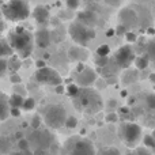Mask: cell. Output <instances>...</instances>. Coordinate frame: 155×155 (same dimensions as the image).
<instances>
[{"instance_id": "cell-13", "label": "cell", "mask_w": 155, "mask_h": 155, "mask_svg": "<svg viewBox=\"0 0 155 155\" xmlns=\"http://www.w3.org/2000/svg\"><path fill=\"white\" fill-rule=\"evenodd\" d=\"M120 21L124 27H127V29H129V27L135 26L137 22V15L136 12H135L134 10H129V8H127V10H123L120 12Z\"/></svg>"}, {"instance_id": "cell-49", "label": "cell", "mask_w": 155, "mask_h": 155, "mask_svg": "<svg viewBox=\"0 0 155 155\" xmlns=\"http://www.w3.org/2000/svg\"><path fill=\"white\" fill-rule=\"evenodd\" d=\"M3 30H4V22H2V21H0V33H2Z\"/></svg>"}, {"instance_id": "cell-45", "label": "cell", "mask_w": 155, "mask_h": 155, "mask_svg": "<svg viewBox=\"0 0 155 155\" xmlns=\"http://www.w3.org/2000/svg\"><path fill=\"white\" fill-rule=\"evenodd\" d=\"M97 82H98V88H105L106 87V82H105V80H98L97 79Z\"/></svg>"}, {"instance_id": "cell-3", "label": "cell", "mask_w": 155, "mask_h": 155, "mask_svg": "<svg viewBox=\"0 0 155 155\" xmlns=\"http://www.w3.org/2000/svg\"><path fill=\"white\" fill-rule=\"evenodd\" d=\"M2 12L5 19L11 22H21L29 18L30 5L29 3L15 0V2H7L2 4Z\"/></svg>"}, {"instance_id": "cell-56", "label": "cell", "mask_w": 155, "mask_h": 155, "mask_svg": "<svg viewBox=\"0 0 155 155\" xmlns=\"http://www.w3.org/2000/svg\"><path fill=\"white\" fill-rule=\"evenodd\" d=\"M127 155H136V153H128Z\"/></svg>"}, {"instance_id": "cell-55", "label": "cell", "mask_w": 155, "mask_h": 155, "mask_svg": "<svg viewBox=\"0 0 155 155\" xmlns=\"http://www.w3.org/2000/svg\"><path fill=\"white\" fill-rule=\"evenodd\" d=\"M151 136H153V137H154V140H155V129L153 131V135H151Z\"/></svg>"}, {"instance_id": "cell-15", "label": "cell", "mask_w": 155, "mask_h": 155, "mask_svg": "<svg viewBox=\"0 0 155 155\" xmlns=\"http://www.w3.org/2000/svg\"><path fill=\"white\" fill-rule=\"evenodd\" d=\"M33 16L37 21V23L40 25H45L49 21V11L45 5H37L33 11Z\"/></svg>"}, {"instance_id": "cell-12", "label": "cell", "mask_w": 155, "mask_h": 155, "mask_svg": "<svg viewBox=\"0 0 155 155\" xmlns=\"http://www.w3.org/2000/svg\"><path fill=\"white\" fill-rule=\"evenodd\" d=\"M78 22H80L82 25L87 27H91L94 29V26L97 25L98 22V16L94 11H90V10H86V11H82V12L78 14Z\"/></svg>"}, {"instance_id": "cell-9", "label": "cell", "mask_w": 155, "mask_h": 155, "mask_svg": "<svg viewBox=\"0 0 155 155\" xmlns=\"http://www.w3.org/2000/svg\"><path fill=\"white\" fill-rule=\"evenodd\" d=\"M97 72L93 68L86 67L84 71H82L80 74H78L76 76V84L80 86V88H88V86L94 84L97 82Z\"/></svg>"}, {"instance_id": "cell-27", "label": "cell", "mask_w": 155, "mask_h": 155, "mask_svg": "<svg viewBox=\"0 0 155 155\" xmlns=\"http://www.w3.org/2000/svg\"><path fill=\"white\" fill-rule=\"evenodd\" d=\"M143 143H144L146 147L155 150V140H154V137L151 136V135H146V136L143 137Z\"/></svg>"}, {"instance_id": "cell-26", "label": "cell", "mask_w": 155, "mask_h": 155, "mask_svg": "<svg viewBox=\"0 0 155 155\" xmlns=\"http://www.w3.org/2000/svg\"><path fill=\"white\" fill-rule=\"evenodd\" d=\"M148 60H155V41H151L147 45V54Z\"/></svg>"}, {"instance_id": "cell-25", "label": "cell", "mask_w": 155, "mask_h": 155, "mask_svg": "<svg viewBox=\"0 0 155 155\" xmlns=\"http://www.w3.org/2000/svg\"><path fill=\"white\" fill-rule=\"evenodd\" d=\"M79 86L76 84V83H71L70 86H67L65 87V91H67V94L71 97V98H75V97L78 95V93H79Z\"/></svg>"}, {"instance_id": "cell-48", "label": "cell", "mask_w": 155, "mask_h": 155, "mask_svg": "<svg viewBox=\"0 0 155 155\" xmlns=\"http://www.w3.org/2000/svg\"><path fill=\"white\" fill-rule=\"evenodd\" d=\"M120 112H121V113H129V107H128V106H125V107H121V109H120Z\"/></svg>"}, {"instance_id": "cell-14", "label": "cell", "mask_w": 155, "mask_h": 155, "mask_svg": "<svg viewBox=\"0 0 155 155\" xmlns=\"http://www.w3.org/2000/svg\"><path fill=\"white\" fill-rule=\"evenodd\" d=\"M68 59L71 61H79L82 63L83 60L87 59V51L83 49L82 46H72L68 51Z\"/></svg>"}, {"instance_id": "cell-23", "label": "cell", "mask_w": 155, "mask_h": 155, "mask_svg": "<svg viewBox=\"0 0 155 155\" xmlns=\"http://www.w3.org/2000/svg\"><path fill=\"white\" fill-rule=\"evenodd\" d=\"M98 155H121V153L116 147H104L98 151Z\"/></svg>"}, {"instance_id": "cell-51", "label": "cell", "mask_w": 155, "mask_h": 155, "mask_svg": "<svg viewBox=\"0 0 155 155\" xmlns=\"http://www.w3.org/2000/svg\"><path fill=\"white\" fill-rule=\"evenodd\" d=\"M147 31H148V33H150V34H155V30L153 29V27H150V29H148V30H147Z\"/></svg>"}, {"instance_id": "cell-58", "label": "cell", "mask_w": 155, "mask_h": 155, "mask_svg": "<svg viewBox=\"0 0 155 155\" xmlns=\"http://www.w3.org/2000/svg\"><path fill=\"white\" fill-rule=\"evenodd\" d=\"M15 155H23V153H18V154H15Z\"/></svg>"}, {"instance_id": "cell-42", "label": "cell", "mask_w": 155, "mask_h": 155, "mask_svg": "<svg viewBox=\"0 0 155 155\" xmlns=\"http://www.w3.org/2000/svg\"><path fill=\"white\" fill-rule=\"evenodd\" d=\"M84 70H86V65L83 64V63H79V64H78V67H76V72L80 74L82 71H84Z\"/></svg>"}, {"instance_id": "cell-34", "label": "cell", "mask_w": 155, "mask_h": 155, "mask_svg": "<svg viewBox=\"0 0 155 155\" xmlns=\"http://www.w3.org/2000/svg\"><path fill=\"white\" fill-rule=\"evenodd\" d=\"M105 121H106V123H117L118 114L117 113H109V114H106V117H105Z\"/></svg>"}, {"instance_id": "cell-28", "label": "cell", "mask_w": 155, "mask_h": 155, "mask_svg": "<svg viewBox=\"0 0 155 155\" xmlns=\"http://www.w3.org/2000/svg\"><path fill=\"white\" fill-rule=\"evenodd\" d=\"M146 106L148 109H154L155 110V94H148L146 97Z\"/></svg>"}, {"instance_id": "cell-40", "label": "cell", "mask_w": 155, "mask_h": 155, "mask_svg": "<svg viewBox=\"0 0 155 155\" xmlns=\"http://www.w3.org/2000/svg\"><path fill=\"white\" fill-rule=\"evenodd\" d=\"M10 80L12 83H21V76H19L18 74H14V75L10 78Z\"/></svg>"}, {"instance_id": "cell-2", "label": "cell", "mask_w": 155, "mask_h": 155, "mask_svg": "<svg viewBox=\"0 0 155 155\" xmlns=\"http://www.w3.org/2000/svg\"><path fill=\"white\" fill-rule=\"evenodd\" d=\"M72 99L78 110L87 114H95L102 109V99L98 91L91 88H80L78 95Z\"/></svg>"}, {"instance_id": "cell-41", "label": "cell", "mask_w": 155, "mask_h": 155, "mask_svg": "<svg viewBox=\"0 0 155 155\" xmlns=\"http://www.w3.org/2000/svg\"><path fill=\"white\" fill-rule=\"evenodd\" d=\"M35 65H37L38 70H42V68H45V61L44 60H37V63H35Z\"/></svg>"}, {"instance_id": "cell-36", "label": "cell", "mask_w": 155, "mask_h": 155, "mask_svg": "<svg viewBox=\"0 0 155 155\" xmlns=\"http://www.w3.org/2000/svg\"><path fill=\"white\" fill-rule=\"evenodd\" d=\"M65 4H67V7L70 8V10H76V8L80 5V3L78 2V0H68Z\"/></svg>"}, {"instance_id": "cell-54", "label": "cell", "mask_w": 155, "mask_h": 155, "mask_svg": "<svg viewBox=\"0 0 155 155\" xmlns=\"http://www.w3.org/2000/svg\"><path fill=\"white\" fill-rule=\"evenodd\" d=\"M110 106H116V101H110Z\"/></svg>"}, {"instance_id": "cell-30", "label": "cell", "mask_w": 155, "mask_h": 155, "mask_svg": "<svg viewBox=\"0 0 155 155\" xmlns=\"http://www.w3.org/2000/svg\"><path fill=\"white\" fill-rule=\"evenodd\" d=\"M8 70V61L5 59H0V78L4 75Z\"/></svg>"}, {"instance_id": "cell-5", "label": "cell", "mask_w": 155, "mask_h": 155, "mask_svg": "<svg viewBox=\"0 0 155 155\" xmlns=\"http://www.w3.org/2000/svg\"><path fill=\"white\" fill-rule=\"evenodd\" d=\"M44 120L45 124L52 129H59L67 121V112L63 105L54 104L46 107L45 114H44Z\"/></svg>"}, {"instance_id": "cell-43", "label": "cell", "mask_w": 155, "mask_h": 155, "mask_svg": "<svg viewBox=\"0 0 155 155\" xmlns=\"http://www.w3.org/2000/svg\"><path fill=\"white\" fill-rule=\"evenodd\" d=\"M56 93H57V94H64V93H65V87H64L63 84L57 86V87H56Z\"/></svg>"}, {"instance_id": "cell-52", "label": "cell", "mask_w": 155, "mask_h": 155, "mask_svg": "<svg viewBox=\"0 0 155 155\" xmlns=\"http://www.w3.org/2000/svg\"><path fill=\"white\" fill-rule=\"evenodd\" d=\"M23 155H33V153L30 150H27V151H25V153H23Z\"/></svg>"}, {"instance_id": "cell-24", "label": "cell", "mask_w": 155, "mask_h": 155, "mask_svg": "<svg viewBox=\"0 0 155 155\" xmlns=\"http://www.w3.org/2000/svg\"><path fill=\"white\" fill-rule=\"evenodd\" d=\"M97 54H98V57H109V54H110L109 45L102 44L101 46H98V49H97Z\"/></svg>"}, {"instance_id": "cell-16", "label": "cell", "mask_w": 155, "mask_h": 155, "mask_svg": "<svg viewBox=\"0 0 155 155\" xmlns=\"http://www.w3.org/2000/svg\"><path fill=\"white\" fill-rule=\"evenodd\" d=\"M35 44L40 48H48L51 44V33L46 29H40L35 33Z\"/></svg>"}, {"instance_id": "cell-31", "label": "cell", "mask_w": 155, "mask_h": 155, "mask_svg": "<svg viewBox=\"0 0 155 155\" xmlns=\"http://www.w3.org/2000/svg\"><path fill=\"white\" fill-rule=\"evenodd\" d=\"M107 63H109V57H97L95 59V64L98 65V67H106Z\"/></svg>"}, {"instance_id": "cell-11", "label": "cell", "mask_w": 155, "mask_h": 155, "mask_svg": "<svg viewBox=\"0 0 155 155\" xmlns=\"http://www.w3.org/2000/svg\"><path fill=\"white\" fill-rule=\"evenodd\" d=\"M31 140H34L35 146H37V150H46L48 147L52 146V135L49 134L48 131H38V132H34L30 137Z\"/></svg>"}, {"instance_id": "cell-47", "label": "cell", "mask_w": 155, "mask_h": 155, "mask_svg": "<svg viewBox=\"0 0 155 155\" xmlns=\"http://www.w3.org/2000/svg\"><path fill=\"white\" fill-rule=\"evenodd\" d=\"M114 34H116V33H114V29H109V30L106 31V35H107V37H112V35H114Z\"/></svg>"}, {"instance_id": "cell-8", "label": "cell", "mask_w": 155, "mask_h": 155, "mask_svg": "<svg viewBox=\"0 0 155 155\" xmlns=\"http://www.w3.org/2000/svg\"><path fill=\"white\" fill-rule=\"evenodd\" d=\"M135 59H136L135 52H134V49H132L129 45L120 46V48L116 51L114 57H113L114 63L120 68H128L129 65L135 61Z\"/></svg>"}, {"instance_id": "cell-46", "label": "cell", "mask_w": 155, "mask_h": 155, "mask_svg": "<svg viewBox=\"0 0 155 155\" xmlns=\"http://www.w3.org/2000/svg\"><path fill=\"white\" fill-rule=\"evenodd\" d=\"M15 137H16V140H18V142H19L21 139H23V132H22V131H18V132L15 134Z\"/></svg>"}, {"instance_id": "cell-22", "label": "cell", "mask_w": 155, "mask_h": 155, "mask_svg": "<svg viewBox=\"0 0 155 155\" xmlns=\"http://www.w3.org/2000/svg\"><path fill=\"white\" fill-rule=\"evenodd\" d=\"M21 65H22V63L18 57H15V56L10 57V60H8V68H10V71H12V72L16 74V71L21 68Z\"/></svg>"}, {"instance_id": "cell-32", "label": "cell", "mask_w": 155, "mask_h": 155, "mask_svg": "<svg viewBox=\"0 0 155 155\" xmlns=\"http://www.w3.org/2000/svg\"><path fill=\"white\" fill-rule=\"evenodd\" d=\"M67 128H75V127L78 125V120L75 117H67V121H65V124H64Z\"/></svg>"}, {"instance_id": "cell-35", "label": "cell", "mask_w": 155, "mask_h": 155, "mask_svg": "<svg viewBox=\"0 0 155 155\" xmlns=\"http://www.w3.org/2000/svg\"><path fill=\"white\" fill-rule=\"evenodd\" d=\"M125 38H127V41H128L129 44H132V42H136V40H137V35L135 34L134 31H128L125 34Z\"/></svg>"}, {"instance_id": "cell-57", "label": "cell", "mask_w": 155, "mask_h": 155, "mask_svg": "<svg viewBox=\"0 0 155 155\" xmlns=\"http://www.w3.org/2000/svg\"><path fill=\"white\" fill-rule=\"evenodd\" d=\"M45 155H52L51 153H48V151H46V153H45Z\"/></svg>"}, {"instance_id": "cell-19", "label": "cell", "mask_w": 155, "mask_h": 155, "mask_svg": "<svg viewBox=\"0 0 155 155\" xmlns=\"http://www.w3.org/2000/svg\"><path fill=\"white\" fill-rule=\"evenodd\" d=\"M23 102H25V98L19 94H12V95L8 98V104H10V107L11 109H19V107L23 106Z\"/></svg>"}, {"instance_id": "cell-29", "label": "cell", "mask_w": 155, "mask_h": 155, "mask_svg": "<svg viewBox=\"0 0 155 155\" xmlns=\"http://www.w3.org/2000/svg\"><path fill=\"white\" fill-rule=\"evenodd\" d=\"M34 106H35L34 99H33V98H26V99H25L23 106H22V107H23L26 112H29V110H33V109H34Z\"/></svg>"}, {"instance_id": "cell-4", "label": "cell", "mask_w": 155, "mask_h": 155, "mask_svg": "<svg viewBox=\"0 0 155 155\" xmlns=\"http://www.w3.org/2000/svg\"><path fill=\"white\" fill-rule=\"evenodd\" d=\"M118 136L128 148H135L142 137V128L135 123H123L118 127Z\"/></svg>"}, {"instance_id": "cell-50", "label": "cell", "mask_w": 155, "mask_h": 155, "mask_svg": "<svg viewBox=\"0 0 155 155\" xmlns=\"http://www.w3.org/2000/svg\"><path fill=\"white\" fill-rule=\"evenodd\" d=\"M150 80L155 83V74H151V75H150Z\"/></svg>"}, {"instance_id": "cell-7", "label": "cell", "mask_w": 155, "mask_h": 155, "mask_svg": "<svg viewBox=\"0 0 155 155\" xmlns=\"http://www.w3.org/2000/svg\"><path fill=\"white\" fill-rule=\"evenodd\" d=\"M35 79L37 82L40 83H44V84H49V86H60L63 83V79L60 76V74L57 72L56 70L53 68H49V67H45L42 70H38L35 72Z\"/></svg>"}, {"instance_id": "cell-6", "label": "cell", "mask_w": 155, "mask_h": 155, "mask_svg": "<svg viewBox=\"0 0 155 155\" xmlns=\"http://www.w3.org/2000/svg\"><path fill=\"white\" fill-rule=\"evenodd\" d=\"M68 33H70L71 38L75 41L76 44H79L80 46H86L90 41H93L95 38V30L87 27L84 25H82L80 22H72L68 27Z\"/></svg>"}, {"instance_id": "cell-38", "label": "cell", "mask_w": 155, "mask_h": 155, "mask_svg": "<svg viewBox=\"0 0 155 155\" xmlns=\"http://www.w3.org/2000/svg\"><path fill=\"white\" fill-rule=\"evenodd\" d=\"M40 125H41V118H40V116H34V117H33V120H31V128L37 129Z\"/></svg>"}, {"instance_id": "cell-17", "label": "cell", "mask_w": 155, "mask_h": 155, "mask_svg": "<svg viewBox=\"0 0 155 155\" xmlns=\"http://www.w3.org/2000/svg\"><path fill=\"white\" fill-rule=\"evenodd\" d=\"M10 104H8V97L5 94L0 93V121H4L10 116Z\"/></svg>"}, {"instance_id": "cell-33", "label": "cell", "mask_w": 155, "mask_h": 155, "mask_svg": "<svg viewBox=\"0 0 155 155\" xmlns=\"http://www.w3.org/2000/svg\"><path fill=\"white\" fill-rule=\"evenodd\" d=\"M18 147H19V150L21 151H27L29 150V140H26V139H21L18 142Z\"/></svg>"}, {"instance_id": "cell-44", "label": "cell", "mask_w": 155, "mask_h": 155, "mask_svg": "<svg viewBox=\"0 0 155 155\" xmlns=\"http://www.w3.org/2000/svg\"><path fill=\"white\" fill-rule=\"evenodd\" d=\"M10 116H15V117H18V116H21V110L19 109H11Z\"/></svg>"}, {"instance_id": "cell-21", "label": "cell", "mask_w": 155, "mask_h": 155, "mask_svg": "<svg viewBox=\"0 0 155 155\" xmlns=\"http://www.w3.org/2000/svg\"><path fill=\"white\" fill-rule=\"evenodd\" d=\"M148 63H150V60H148V57L146 56V54L144 56H137L136 59H135V67L139 71L146 70V68L148 67Z\"/></svg>"}, {"instance_id": "cell-37", "label": "cell", "mask_w": 155, "mask_h": 155, "mask_svg": "<svg viewBox=\"0 0 155 155\" xmlns=\"http://www.w3.org/2000/svg\"><path fill=\"white\" fill-rule=\"evenodd\" d=\"M127 30H128V29H127V27H124L123 25H118L117 29H114V33H116L117 35H125L127 33H128Z\"/></svg>"}, {"instance_id": "cell-18", "label": "cell", "mask_w": 155, "mask_h": 155, "mask_svg": "<svg viewBox=\"0 0 155 155\" xmlns=\"http://www.w3.org/2000/svg\"><path fill=\"white\" fill-rule=\"evenodd\" d=\"M7 56H14V51L7 40L0 38V59H4Z\"/></svg>"}, {"instance_id": "cell-39", "label": "cell", "mask_w": 155, "mask_h": 155, "mask_svg": "<svg viewBox=\"0 0 155 155\" xmlns=\"http://www.w3.org/2000/svg\"><path fill=\"white\" fill-rule=\"evenodd\" d=\"M136 155H153L146 147H137L136 148Z\"/></svg>"}, {"instance_id": "cell-53", "label": "cell", "mask_w": 155, "mask_h": 155, "mask_svg": "<svg viewBox=\"0 0 155 155\" xmlns=\"http://www.w3.org/2000/svg\"><path fill=\"white\" fill-rule=\"evenodd\" d=\"M121 97H127V91H125V90L121 91Z\"/></svg>"}, {"instance_id": "cell-1", "label": "cell", "mask_w": 155, "mask_h": 155, "mask_svg": "<svg viewBox=\"0 0 155 155\" xmlns=\"http://www.w3.org/2000/svg\"><path fill=\"white\" fill-rule=\"evenodd\" d=\"M8 44L21 59H27L33 52V34L25 27L18 26L8 33Z\"/></svg>"}, {"instance_id": "cell-20", "label": "cell", "mask_w": 155, "mask_h": 155, "mask_svg": "<svg viewBox=\"0 0 155 155\" xmlns=\"http://www.w3.org/2000/svg\"><path fill=\"white\" fill-rule=\"evenodd\" d=\"M11 148H12V143L10 142V139L7 136L0 135V155L8 154Z\"/></svg>"}, {"instance_id": "cell-10", "label": "cell", "mask_w": 155, "mask_h": 155, "mask_svg": "<svg viewBox=\"0 0 155 155\" xmlns=\"http://www.w3.org/2000/svg\"><path fill=\"white\" fill-rule=\"evenodd\" d=\"M70 155H97V151L94 148V144L90 140L80 139L75 143Z\"/></svg>"}]
</instances>
